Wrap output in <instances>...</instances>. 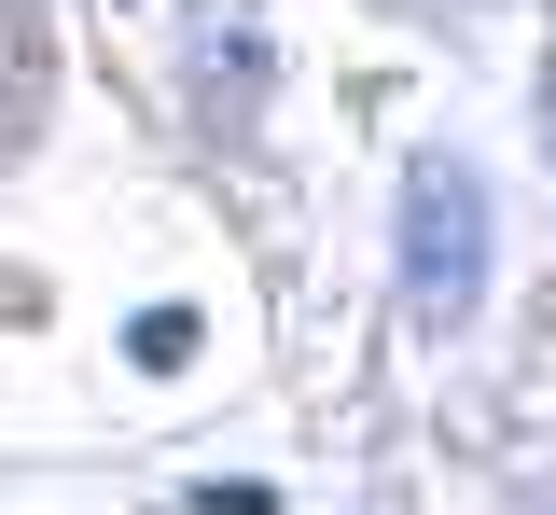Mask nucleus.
Wrapping results in <instances>:
<instances>
[{
	"instance_id": "obj_1",
	"label": "nucleus",
	"mask_w": 556,
	"mask_h": 515,
	"mask_svg": "<svg viewBox=\"0 0 556 515\" xmlns=\"http://www.w3.org/2000/svg\"><path fill=\"white\" fill-rule=\"evenodd\" d=\"M404 306H417V335H459L486 306V181L459 153L404 167Z\"/></svg>"
},
{
	"instance_id": "obj_2",
	"label": "nucleus",
	"mask_w": 556,
	"mask_h": 515,
	"mask_svg": "<svg viewBox=\"0 0 556 515\" xmlns=\"http://www.w3.org/2000/svg\"><path fill=\"white\" fill-rule=\"evenodd\" d=\"M126 349H139V363H153V376H167V363H181V349H195V306H153V321H139Z\"/></svg>"
}]
</instances>
